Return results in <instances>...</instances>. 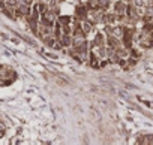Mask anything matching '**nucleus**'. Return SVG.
Here are the masks:
<instances>
[{
  "mask_svg": "<svg viewBox=\"0 0 153 145\" xmlns=\"http://www.w3.org/2000/svg\"><path fill=\"white\" fill-rule=\"evenodd\" d=\"M113 9H114V14H117V15H125V12H126V5H125L123 0H119V2H114V3H113Z\"/></svg>",
  "mask_w": 153,
  "mask_h": 145,
  "instance_id": "f257e3e1",
  "label": "nucleus"
},
{
  "mask_svg": "<svg viewBox=\"0 0 153 145\" xmlns=\"http://www.w3.org/2000/svg\"><path fill=\"white\" fill-rule=\"evenodd\" d=\"M129 57H132V58H140V51L138 49H135V48H131L129 49Z\"/></svg>",
  "mask_w": 153,
  "mask_h": 145,
  "instance_id": "423d86ee",
  "label": "nucleus"
},
{
  "mask_svg": "<svg viewBox=\"0 0 153 145\" xmlns=\"http://www.w3.org/2000/svg\"><path fill=\"white\" fill-rule=\"evenodd\" d=\"M152 106H153V105H152Z\"/></svg>",
  "mask_w": 153,
  "mask_h": 145,
  "instance_id": "9d476101",
  "label": "nucleus"
},
{
  "mask_svg": "<svg viewBox=\"0 0 153 145\" xmlns=\"http://www.w3.org/2000/svg\"><path fill=\"white\" fill-rule=\"evenodd\" d=\"M57 21H59L62 26H71V18H69L68 15H62V17H59Z\"/></svg>",
  "mask_w": 153,
  "mask_h": 145,
  "instance_id": "7ed1b4c3",
  "label": "nucleus"
},
{
  "mask_svg": "<svg viewBox=\"0 0 153 145\" xmlns=\"http://www.w3.org/2000/svg\"><path fill=\"white\" fill-rule=\"evenodd\" d=\"M59 42L63 48H69L72 46V35H62L59 38Z\"/></svg>",
  "mask_w": 153,
  "mask_h": 145,
  "instance_id": "f03ea898",
  "label": "nucleus"
},
{
  "mask_svg": "<svg viewBox=\"0 0 153 145\" xmlns=\"http://www.w3.org/2000/svg\"><path fill=\"white\" fill-rule=\"evenodd\" d=\"M3 135H5V130H0V138H3Z\"/></svg>",
  "mask_w": 153,
  "mask_h": 145,
  "instance_id": "6e6552de",
  "label": "nucleus"
},
{
  "mask_svg": "<svg viewBox=\"0 0 153 145\" xmlns=\"http://www.w3.org/2000/svg\"><path fill=\"white\" fill-rule=\"evenodd\" d=\"M87 8H89V9H96V8H99V0H89Z\"/></svg>",
  "mask_w": 153,
  "mask_h": 145,
  "instance_id": "39448f33",
  "label": "nucleus"
},
{
  "mask_svg": "<svg viewBox=\"0 0 153 145\" xmlns=\"http://www.w3.org/2000/svg\"><path fill=\"white\" fill-rule=\"evenodd\" d=\"M0 130H5V124L3 123H0Z\"/></svg>",
  "mask_w": 153,
  "mask_h": 145,
  "instance_id": "0eeeda50",
  "label": "nucleus"
},
{
  "mask_svg": "<svg viewBox=\"0 0 153 145\" xmlns=\"http://www.w3.org/2000/svg\"><path fill=\"white\" fill-rule=\"evenodd\" d=\"M111 5V0H99V8H102L104 11H107Z\"/></svg>",
  "mask_w": 153,
  "mask_h": 145,
  "instance_id": "20e7f679",
  "label": "nucleus"
},
{
  "mask_svg": "<svg viewBox=\"0 0 153 145\" xmlns=\"http://www.w3.org/2000/svg\"><path fill=\"white\" fill-rule=\"evenodd\" d=\"M0 2H5V0H0Z\"/></svg>",
  "mask_w": 153,
  "mask_h": 145,
  "instance_id": "1a4fd4ad",
  "label": "nucleus"
}]
</instances>
